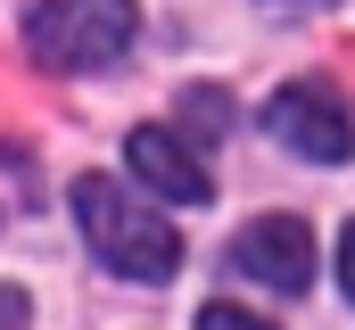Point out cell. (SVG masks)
<instances>
[{
	"instance_id": "cell-2",
	"label": "cell",
	"mask_w": 355,
	"mask_h": 330,
	"mask_svg": "<svg viewBox=\"0 0 355 330\" xmlns=\"http://www.w3.org/2000/svg\"><path fill=\"white\" fill-rule=\"evenodd\" d=\"M25 42L42 67L58 75H91V67H116L132 50V0H42L25 17Z\"/></svg>"
},
{
	"instance_id": "cell-5",
	"label": "cell",
	"mask_w": 355,
	"mask_h": 330,
	"mask_svg": "<svg viewBox=\"0 0 355 330\" xmlns=\"http://www.w3.org/2000/svg\"><path fill=\"white\" fill-rule=\"evenodd\" d=\"M124 157H132V173L149 182V190H166V198H182V207H198L215 182H207V165H198V149L190 141H174L166 124H141L132 141H124Z\"/></svg>"
},
{
	"instance_id": "cell-3",
	"label": "cell",
	"mask_w": 355,
	"mask_h": 330,
	"mask_svg": "<svg viewBox=\"0 0 355 330\" xmlns=\"http://www.w3.org/2000/svg\"><path fill=\"white\" fill-rule=\"evenodd\" d=\"M265 124L297 149V157H322V165H339V157H347V141H355L339 91H322V82H281L272 107H265Z\"/></svg>"
},
{
	"instance_id": "cell-9",
	"label": "cell",
	"mask_w": 355,
	"mask_h": 330,
	"mask_svg": "<svg viewBox=\"0 0 355 330\" xmlns=\"http://www.w3.org/2000/svg\"><path fill=\"white\" fill-rule=\"evenodd\" d=\"M339 281H347V297H355V223H347V240H339Z\"/></svg>"
},
{
	"instance_id": "cell-1",
	"label": "cell",
	"mask_w": 355,
	"mask_h": 330,
	"mask_svg": "<svg viewBox=\"0 0 355 330\" xmlns=\"http://www.w3.org/2000/svg\"><path fill=\"white\" fill-rule=\"evenodd\" d=\"M75 223H83V240L99 248V264L124 272V281H166L182 264V232L166 215H149L141 198H124L107 173H83V182H75Z\"/></svg>"
},
{
	"instance_id": "cell-7",
	"label": "cell",
	"mask_w": 355,
	"mask_h": 330,
	"mask_svg": "<svg viewBox=\"0 0 355 330\" xmlns=\"http://www.w3.org/2000/svg\"><path fill=\"white\" fill-rule=\"evenodd\" d=\"M198 330H272V322H257L248 306H207V314H198Z\"/></svg>"
},
{
	"instance_id": "cell-6",
	"label": "cell",
	"mask_w": 355,
	"mask_h": 330,
	"mask_svg": "<svg viewBox=\"0 0 355 330\" xmlns=\"http://www.w3.org/2000/svg\"><path fill=\"white\" fill-rule=\"evenodd\" d=\"M182 124H198V132H223V124H232L223 91H182Z\"/></svg>"
},
{
	"instance_id": "cell-8",
	"label": "cell",
	"mask_w": 355,
	"mask_h": 330,
	"mask_svg": "<svg viewBox=\"0 0 355 330\" xmlns=\"http://www.w3.org/2000/svg\"><path fill=\"white\" fill-rule=\"evenodd\" d=\"M33 322V306H25V289H0V330H25Z\"/></svg>"
},
{
	"instance_id": "cell-4",
	"label": "cell",
	"mask_w": 355,
	"mask_h": 330,
	"mask_svg": "<svg viewBox=\"0 0 355 330\" xmlns=\"http://www.w3.org/2000/svg\"><path fill=\"white\" fill-rule=\"evenodd\" d=\"M232 272H248L257 289H306L314 281V232L297 215H257L232 240Z\"/></svg>"
}]
</instances>
